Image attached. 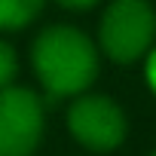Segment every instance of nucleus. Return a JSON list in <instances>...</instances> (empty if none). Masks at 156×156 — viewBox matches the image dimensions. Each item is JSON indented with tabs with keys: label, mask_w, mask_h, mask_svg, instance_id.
<instances>
[{
	"label": "nucleus",
	"mask_w": 156,
	"mask_h": 156,
	"mask_svg": "<svg viewBox=\"0 0 156 156\" xmlns=\"http://www.w3.org/2000/svg\"><path fill=\"white\" fill-rule=\"evenodd\" d=\"M16 73H19V55L6 40H0V89L12 86Z\"/></svg>",
	"instance_id": "obj_6"
},
{
	"label": "nucleus",
	"mask_w": 156,
	"mask_h": 156,
	"mask_svg": "<svg viewBox=\"0 0 156 156\" xmlns=\"http://www.w3.org/2000/svg\"><path fill=\"white\" fill-rule=\"evenodd\" d=\"M43 135V98L25 86L0 89V156H31Z\"/></svg>",
	"instance_id": "obj_3"
},
{
	"label": "nucleus",
	"mask_w": 156,
	"mask_h": 156,
	"mask_svg": "<svg viewBox=\"0 0 156 156\" xmlns=\"http://www.w3.org/2000/svg\"><path fill=\"white\" fill-rule=\"evenodd\" d=\"M46 0H0V31H19L31 25Z\"/></svg>",
	"instance_id": "obj_5"
},
{
	"label": "nucleus",
	"mask_w": 156,
	"mask_h": 156,
	"mask_svg": "<svg viewBox=\"0 0 156 156\" xmlns=\"http://www.w3.org/2000/svg\"><path fill=\"white\" fill-rule=\"evenodd\" d=\"M98 43L116 64H135L156 43V12L147 0H113L98 25Z\"/></svg>",
	"instance_id": "obj_2"
},
{
	"label": "nucleus",
	"mask_w": 156,
	"mask_h": 156,
	"mask_svg": "<svg viewBox=\"0 0 156 156\" xmlns=\"http://www.w3.org/2000/svg\"><path fill=\"white\" fill-rule=\"evenodd\" d=\"M31 64L49 101L83 95L98 76L95 43L70 25H52L40 31L31 49Z\"/></svg>",
	"instance_id": "obj_1"
},
{
	"label": "nucleus",
	"mask_w": 156,
	"mask_h": 156,
	"mask_svg": "<svg viewBox=\"0 0 156 156\" xmlns=\"http://www.w3.org/2000/svg\"><path fill=\"white\" fill-rule=\"evenodd\" d=\"M67 129L83 147L107 153L126 138V113L107 95H80L67 110Z\"/></svg>",
	"instance_id": "obj_4"
},
{
	"label": "nucleus",
	"mask_w": 156,
	"mask_h": 156,
	"mask_svg": "<svg viewBox=\"0 0 156 156\" xmlns=\"http://www.w3.org/2000/svg\"><path fill=\"white\" fill-rule=\"evenodd\" d=\"M55 3H61L64 9H89V6L98 3V0H55Z\"/></svg>",
	"instance_id": "obj_8"
},
{
	"label": "nucleus",
	"mask_w": 156,
	"mask_h": 156,
	"mask_svg": "<svg viewBox=\"0 0 156 156\" xmlns=\"http://www.w3.org/2000/svg\"><path fill=\"white\" fill-rule=\"evenodd\" d=\"M144 76H147V86H150L153 95H156V49H150V55H147V70H144Z\"/></svg>",
	"instance_id": "obj_7"
},
{
	"label": "nucleus",
	"mask_w": 156,
	"mask_h": 156,
	"mask_svg": "<svg viewBox=\"0 0 156 156\" xmlns=\"http://www.w3.org/2000/svg\"><path fill=\"white\" fill-rule=\"evenodd\" d=\"M153 156H156V153H153Z\"/></svg>",
	"instance_id": "obj_9"
}]
</instances>
